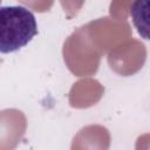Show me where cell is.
Here are the masks:
<instances>
[{
	"instance_id": "cell-1",
	"label": "cell",
	"mask_w": 150,
	"mask_h": 150,
	"mask_svg": "<svg viewBox=\"0 0 150 150\" xmlns=\"http://www.w3.org/2000/svg\"><path fill=\"white\" fill-rule=\"evenodd\" d=\"M38 34L34 14L23 6L0 7V53H14Z\"/></svg>"
},
{
	"instance_id": "cell-2",
	"label": "cell",
	"mask_w": 150,
	"mask_h": 150,
	"mask_svg": "<svg viewBox=\"0 0 150 150\" xmlns=\"http://www.w3.org/2000/svg\"><path fill=\"white\" fill-rule=\"evenodd\" d=\"M0 4H1V0H0Z\"/></svg>"
}]
</instances>
